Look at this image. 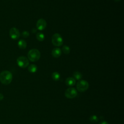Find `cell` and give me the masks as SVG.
Returning <instances> with one entry per match:
<instances>
[{
  "instance_id": "1",
  "label": "cell",
  "mask_w": 124,
  "mask_h": 124,
  "mask_svg": "<svg viewBox=\"0 0 124 124\" xmlns=\"http://www.w3.org/2000/svg\"><path fill=\"white\" fill-rule=\"evenodd\" d=\"M12 79V74L9 71H3L0 74V81L4 85L9 84Z\"/></svg>"
},
{
  "instance_id": "2",
  "label": "cell",
  "mask_w": 124,
  "mask_h": 124,
  "mask_svg": "<svg viewBox=\"0 0 124 124\" xmlns=\"http://www.w3.org/2000/svg\"><path fill=\"white\" fill-rule=\"evenodd\" d=\"M40 56L41 54L40 51L35 48L30 50L28 53V59L32 62H35L38 61Z\"/></svg>"
},
{
  "instance_id": "3",
  "label": "cell",
  "mask_w": 124,
  "mask_h": 124,
  "mask_svg": "<svg viewBox=\"0 0 124 124\" xmlns=\"http://www.w3.org/2000/svg\"><path fill=\"white\" fill-rule=\"evenodd\" d=\"M51 41L53 45L57 46H60L63 44V39L62 36L58 33H56L52 35Z\"/></svg>"
},
{
  "instance_id": "4",
  "label": "cell",
  "mask_w": 124,
  "mask_h": 124,
  "mask_svg": "<svg viewBox=\"0 0 124 124\" xmlns=\"http://www.w3.org/2000/svg\"><path fill=\"white\" fill-rule=\"evenodd\" d=\"M16 62L17 65L21 68H24L27 67L29 64L28 59L25 56H20L17 60Z\"/></svg>"
},
{
  "instance_id": "5",
  "label": "cell",
  "mask_w": 124,
  "mask_h": 124,
  "mask_svg": "<svg viewBox=\"0 0 124 124\" xmlns=\"http://www.w3.org/2000/svg\"><path fill=\"white\" fill-rule=\"evenodd\" d=\"M89 87L88 82L84 80H79L77 84V88L78 90L80 92H83L86 91Z\"/></svg>"
},
{
  "instance_id": "6",
  "label": "cell",
  "mask_w": 124,
  "mask_h": 124,
  "mask_svg": "<svg viewBox=\"0 0 124 124\" xmlns=\"http://www.w3.org/2000/svg\"><path fill=\"white\" fill-rule=\"evenodd\" d=\"M9 35L12 39L16 40L18 39L20 36V32L17 28L13 27L10 30Z\"/></svg>"
},
{
  "instance_id": "7",
  "label": "cell",
  "mask_w": 124,
  "mask_h": 124,
  "mask_svg": "<svg viewBox=\"0 0 124 124\" xmlns=\"http://www.w3.org/2000/svg\"><path fill=\"white\" fill-rule=\"evenodd\" d=\"M77 95V92L74 88H69L65 92V96L68 98H73Z\"/></svg>"
},
{
  "instance_id": "8",
  "label": "cell",
  "mask_w": 124,
  "mask_h": 124,
  "mask_svg": "<svg viewBox=\"0 0 124 124\" xmlns=\"http://www.w3.org/2000/svg\"><path fill=\"white\" fill-rule=\"evenodd\" d=\"M46 27V20L43 18H40L37 21L36 27L40 31H43Z\"/></svg>"
},
{
  "instance_id": "9",
  "label": "cell",
  "mask_w": 124,
  "mask_h": 124,
  "mask_svg": "<svg viewBox=\"0 0 124 124\" xmlns=\"http://www.w3.org/2000/svg\"><path fill=\"white\" fill-rule=\"evenodd\" d=\"M51 54L54 58H59L62 54V50L60 48H54L52 50Z\"/></svg>"
},
{
  "instance_id": "10",
  "label": "cell",
  "mask_w": 124,
  "mask_h": 124,
  "mask_svg": "<svg viewBox=\"0 0 124 124\" xmlns=\"http://www.w3.org/2000/svg\"><path fill=\"white\" fill-rule=\"evenodd\" d=\"M76 83V79L72 77H69L66 79L65 83L68 86H72L75 85Z\"/></svg>"
},
{
  "instance_id": "11",
  "label": "cell",
  "mask_w": 124,
  "mask_h": 124,
  "mask_svg": "<svg viewBox=\"0 0 124 124\" xmlns=\"http://www.w3.org/2000/svg\"><path fill=\"white\" fill-rule=\"evenodd\" d=\"M17 45H18L19 48H20V49H25L26 47H27V43L24 40H23V39L20 40L18 42Z\"/></svg>"
},
{
  "instance_id": "12",
  "label": "cell",
  "mask_w": 124,
  "mask_h": 124,
  "mask_svg": "<svg viewBox=\"0 0 124 124\" xmlns=\"http://www.w3.org/2000/svg\"><path fill=\"white\" fill-rule=\"evenodd\" d=\"M28 71L31 73H35L37 70V67L36 66V65L32 64L29 65L28 67Z\"/></svg>"
},
{
  "instance_id": "13",
  "label": "cell",
  "mask_w": 124,
  "mask_h": 124,
  "mask_svg": "<svg viewBox=\"0 0 124 124\" xmlns=\"http://www.w3.org/2000/svg\"><path fill=\"white\" fill-rule=\"evenodd\" d=\"M52 79L55 81H58L60 79V75L57 72H54L51 75Z\"/></svg>"
},
{
  "instance_id": "14",
  "label": "cell",
  "mask_w": 124,
  "mask_h": 124,
  "mask_svg": "<svg viewBox=\"0 0 124 124\" xmlns=\"http://www.w3.org/2000/svg\"><path fill=\"white\" fill-rule=\"evenodd\" d=\"M73 76L74 77V78L77 80H80L82 78V75L81 73L78 71H75L73 73Z\"/></svg>"
},
{
  "instance_id": "15",
  "label": "cell",
  "mask_w": 124,
  "mask_h": 124,
  "mask_svg": "<svg viewBox=\"0 0 124 124\" xmlns=\"http://www.w3.org/2000/svg\"><path fill=\"white\" fill-rule=\"evenodd\" d=\"M36 36L37 39L39 41H40V42H42V41H44V40L45 39V35L42 32H38V33H37Z\"/></svg>"
},
{
  "instance_id": "16",
  "label": "cell",
  "mask_w": 124,
  "mask_h": 124,
  "mask_svg": "<svg viewBox=\"0 0 124 124\" xmlns=\"http://www.w3.org/2000/svg\"><path fill=\"white\" fill-rule=\"evenodd\" d=\"M62 51L65 54H68L70 53V47L69 46H67L64 45L62 46Z\"/></svg>"
},
{
  "instance_id": "17",
  "label": "cell",
  "mask_w": 124,
  "mask_h": 124,
  "mask_svg": "<svg viewBox=\"0 0 124 124\" xmlns=\"http://www.w3.org/2000/svg\"><path fill=\"white\" fill-rule=\"evenodd\" d=\"M98 118L96 115H92L90 118V121H91L92 122H93V123L97 122L98 121Z\"/></svg>"
},
{
  "instance_id": "18",
  "label": "cell",
  "mask_w": 124,
  "mask_h": 124,
  "mask_svg": "<svg viewBox=\"0 0 124 124\" xmlns=\"http://www.w3.org/2000/svg\"><path fill=\"white\" fill-rule=\"evenodd\" d=\"M22 35L24 38H28L30 36V33L28 31H24L22 33Z\"/></svg>"
},
{
  "instance_id": "19",
  "label": "cell",
  "mask_w": 124,
  "mask_h": 124,
  "mask_svg": "<svg viewBox=\"0 0 124 124\" xmlns=\"http://www.w3.org/2000/svg\"><path fill=\"white\" fill-rule=\"evenodd\" d=\"M31 32L32 33H35V32H37V29L36 28H33L31 30Z\"/></svg>"
},
{
  "instance_id": "20",
  "label": "cell",
  "mask_w": 124,
  "mask_h": 124,
  "mask_svg": "<svg viewBox=\"0 0 124 124\" xmlns=\"http://www.w3.org/2000/svg\"><path fill=\"white\" fill-rule=\"evenodd\" d=\"M4 98V96L2 93H0V101H1Z\"/></svg>"
},
{
  "instance_id": "21",
  "label": "cell",
  "mask_w": 124,
  "mask_h": 124,
  "mask_svg": "<svg viewBox=\"0 0 124 124\" xmlns=\"http://www.w3.org/2000/svg\"><path fill=\"white\" fill-rule=\"evenodd\" d=\"M99 124H109L106 121H103V122H101Z\"/></svg>"
},
{
  "instance_id": "22",
  "label": "cell",
  "mask_w": 124,
  "mask_h": 124,
  "mask_svg": "<svg viewBox=\"0 0 124 124\" xmlns=\"http://www.w3.org/2000/svg\"><path fill=\"white\" fill-rule=\"evenodd\" d=\"M115 2H118V1H120L121 0H114Z\"/></svg>"
}]
</instances>
